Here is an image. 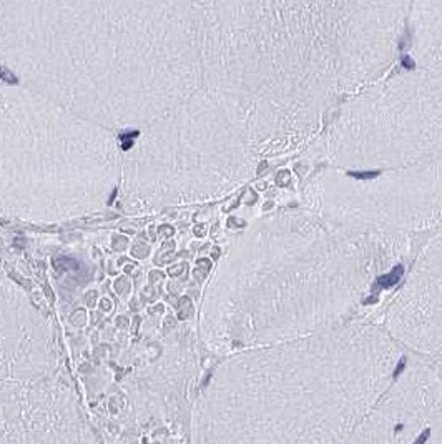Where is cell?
I'll use <instances>...</instances> for the list:
<instances>
[{"label": "cell", "instance_id": "cell-6", "mask_svg": "<svg viewBox=\"0 0 442 444\" xmlns=\"http://www.w3.org/2000/svg\"><path fill=\"white\" fill-rule=\"evenodd\" d=\"M442 408V366H407L361 417L343 444H416Z\"/></svg>", "mask_w": 442, "mask_h": 444}, {"label": "cell", "instance_id": "cell-5", "mask_svg": "<svg viewBox=\"0 0 442 444\" xmlns=\"http://www.w3.org/2000/svg\"><path fill=\"white\" fill-rule=\"evenodd\" d=\"M0 444H100L73 391L43 376L0 383Z\"/></svg>", "mask_w": 442, "mask_h": 444}, {"label": "cell", "instance_id": "cell-8", "mask_svg": "<svg viewBox=\"0 0 442 444\" xmlns=\"http://www.w3.org/2000/svg\"><path fill=\"white\" fill-rule=\"evenodd\" d=\"M406 25L417 69L442 67V2L409 4Z\"/></svg>", "mask_w": 442, "mask_h": 444}, {"label": "cell", "instance_id": "cell-1", "mask_svg": "<svg viewBox=\"0 0 442 444\" xmlns=\"http://www.w3.org/2000/svg\"><path fill=\"white\" fill-rule=\"evenodd\" d=\"M399 344L367 323L241 351L193 411V444H343L392 381Z\"/></svg>", "mask_w": 442, "mask_h": 444}, {"label": "cell", "instance_id": "cell-4", "mask_svg": "<svg viewBox=\"0 0 442 444\" xmlns=\"http://www.w3.org/2000/svg\"><path fill=\"white\" fill-rule=\"evenodd\" d=\"M307 210L338 227L407 235L442 223V153L409 167L351 173L324 168L306 185Z\"/></svg>", "mask_w": 442, "mask_h": 444}, {"label": "cell", "instance_id": "cell-2", "mask_svg": "<svg viewBox=\"0 0 442 444\" xmlns=\"http://www.w3.org/2000/svg\"><path fill=\"white\" fill-rule=\"evenodd\" d=\"M407 235L338 227L310 210L281 211L245 238L206 316L221 349H256L347 323L407 251Z\"/></svg>", "mask_w": 442, "mask_h": 444}, {"label": "cell", "instance_id": "cell-3", "mask_svg": "<svg viewBox=\"0 0 442 444\" xmlns=\"http://www.w3.org/2000/svg\"><path fill=\"white\" fill-rule=\"evenodd\" d=\"M327 168L396 170L442 153V67L381 78L341 105L321 135Z\"/></svg>", "mask_w": 442, "mask_h": 444}, {"label": "cell", "instance_id": "cell-7", "mask_svg": "<svg viewBox=\"0 0 442 444\" xmlns=\"http://www.w3.org/2000/svg\"><path fill=\"white\" fill-rule=\"evenodd\" d=\"M397 344L423 354L442 351V231L424 247L386 316Z\"/></svg>", "mask_w": 442, "mask_h": 444}, {"label": "cell", "instance_id": "cell-9", "mask_svg": "<svg viewBox=\"0 0 442 444\" xmlns=\"http://www.w3.org/2000/svg\"><path fill=\"white\" fill-rule=\"evenodd\" d=\"M421 444H442V408L434 417L431 426L427 428L426 436Z\"/></svg>", "mask_w": 442, "mask_h": 444}]
</instances>
